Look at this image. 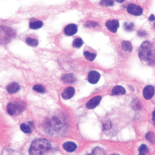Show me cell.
<instances>
[{
  "instance_id": "cell-1",
  "label": "cell",
  "mask_w": 155,
  "mask_h": 155,
  "mask_svg": "<svg viewBox=\"0 0 155 155\" xmlns=\"http://www.w3.org/2000/svg\"><path fill=\"white\" fill-rule=\"evenodd\" d=\"M138 56L142 62L155 63V49L152 44L148 41L143 42L140 46Z\"/></svg>"
},
{
  "instance_id": "cell-2",
  "label": "cell",
  "mask_w": 155,
  "mask_h": 155,
  "mask_svg": "<svg viewBox=\"0 0 155 155\" xmlns=\"http://www.w3.org/2000/svg\"><path fill=\"white\" fill-rule=\"evenodd\" d=\"M51 148V144L44 139H36L32 143L29 149L30 155H43Z\"/></svg>"
},
{
  "instance_id": "cell-3",
  "label": "cell",
  "mask_w": 155,
  "mask_h": 155,
  "mask_svg": "<svg viewBox=\"0 0 155 155\" xmlns=\"http://www.w3.org/2000/svg\"><path fill=\"white\" fill-rule=\"evenodd\" d=\"M127 11L130 15L137 16L141 15L143 12L141 7L133 4L129 5L127 8Z\"/></svg>"
},
{
  "instance_id": "cell-4",
  "label": "cell",
  "mask_w": 155,
  "mask_h": 155,
  "mask_svg": "<svg viewBox=\"0 0 155 155\" xmlns=\"http://www.w3.org/2000/svg\"><path fill=\"white\" fill-rule=\"evenodd\" d=\"M106 26L110 31L113 33H115L117 32L119 27V23L118 20L114 19L107 22Z\"/></svg>"
},
{
  "instance_id": "cell-5",
  "label": "cell",
  "mask_w": 155,
  "mask_h": 155,
  "mask_svg": "<svg viewBox=\"0 0 155 155\" xmlns=\"http://www.w3.org/2000/svg\"><path fill=\"white\" fill-rule=\"evenodd\" d=\"M100 74L96 71H92L89 72L88 76V80L90 84H95L99 81Z\"/></svg>"
},
{
  "instance_id": "cell-6",
  "label": "cell",
  "mask_w": 155,
  "mask_h": 155,
  "mask_svg": "<svg viewBox=\"0 0 155 155\" xmlns=\"http://www.w3.org/2000/svg\"><path fill=\"white\" fill-rule=\"evenodd\" d=\"M154 88L153 86L149 85L145 87L143 90V95L145 99H151L154 95Z\"/></svg>"
},
{
  "instance_id": "cell-7",
  "label": "cell",
  "mask_w": 155,
  "mask_h": 155,
  "mask_svg": "<svg viewBox=\"0 0 155 155\" xmlns=\"http://www.w3.org/2000/svg\"><path fill=\"white\" fill-rule=\"evenodd\" d=\"M7 108L8 114L12 116L15 115L17 110L20 111L22 109L20 105H17L11 102L8 103Z\"/></svg>"
},
{
  "instance_id": "cell-8",
  "label": "cell",
  "mask_w": 155,
  "mask_h": 155,
  "mask_svg": "<svg viewBox=\"0 0 155 155\" xmlns=\"http://www.w3.org/2000/svg\"><path fill=\"white\" fill-rule=\"evenodd\" d=\"M102 97L97 96L92 98L87 103L86 106L88 109H93L99 105L102 100Z\"/></svg>"
},
{
  "instance_id": "cell-9",
  "label": "cell",
  "mask_w": 155,
  "mask_h": 155,
  "mask_svg": "<svg viewBox=\"0 0 155 155\" xmlns=\"http://www.w3.org/2000/svg\"><path fill=\"white\" fill-rule=\"evenodd\" d=\"M78 27L75 24H70L66 26L64 29L65 34L69 36L76 34L78 31Z\"/></svg>"
},
{
  "instance_id": "cell-10",
  "label": "cell",
  "mask_w": 155,
  "mask_h": 155,
  "mask_svg": "<svg viewBox=\"0 0 155 155\" xmlns=\"http://www.w3.org/2000/svg\"><path fill=\"white\" fill-rule=\"evenodd\" d=\"M75 91L74 88L69 87L66 88L62 94V97L66 100L71 99L74 95Z\"/></svg>"
},
{
  "instance_id": "cell-11",
  "label": "cell",
  "mask_w": 155,
  "mask_h": 155,
  "mask_svg": "<svg viewBox=\"0 0 155 155\" xmlns=\"http://www.w3.org/2000/svg\"><path fill=\"white\" fill-rule=\"evenodd\" d=\"M20 89L19 84L16 82H13L9 84L6 87L7 91L11 94L17 92Z\"/></svg>"
},
{
  "instance_id": "cell-12",
  "label": "cell",
  "mask_w": 155,
  "mask_h": 155,
  "mask_svg": "<svg viewBox=\"0 0 155 155\" xmlns=\"http://www.w3.org/2000/svg\"><path fill=\"white\" fill-rule=\"evenodd\" d=\"M62 81L66 83H72L76 82V78L75 75L72 73L66 74L61 77Z\"/></svg>"
},
{
  "instance_id": "cell-13",
  "label": "cell",
  "mask_w": 155,
  "mask_h": 155,
  "mask_svg": "<svg viewBox=\"0 0 155 155\" xmlns=\"http://www.w3.org/2000/svg\"><path fill=\"white\" fill-rule=\"evenodd\" d=\"M63 147L65 151L69 152H73L77 148V145L72 142H67L65 143L63 145Z\"/></svg>"
},
{
  "instance_id": "cell-14",
  "label": "cell",
  "mask_w": 155,
  "mask_h": 155,
  "mask_svg": "<svg viewBox=\"0 0 155 155\" xmlns=\"http://www.w3.org/2000/svg\"><path fill=\"white\" fill-rule=\"evenodd\" d=\"M25 40L28 44L32 46H36L39 44V41L36 37L32 35L27 36Z\"/></svg>"
},
{
  "instance_id": "cell-15",
  "label": "cell",
  "mask_w": 155,
  "mask_h": 155,
  "mask_svg": "<svg viewBox=\"0 0 155 155\" xmlns=\"http://www.w3.org/2000/svg\"><path fill=\"white\" fill-rule=\"evenodd\" d=\"M125 89L123 86H115L113 88L111 93L113 95H117L119 94L125 95L126 93Z\"/></svg>"
},
{
  "instance_id": "cell-16",
  "label": "cell",
  "mask_w": 155,
  "mask_h": 155,
  "mask_svg": "<svg viewBox=\"0 0 155 155\" xmlns=\"http://www.w3.org/2000/svg\"><path fill=\"white\" fill-rule=\"evenodd\" d=\"M43 25V23L41 21L38 20L30 22L29 26L31 29L37 30L41 28Z\"/></svg>"
},
{
  "instance_id": "cell-17",
  "label": "cell",
  "mask_w": 155,
  "mask_h": 155,
  "mask_svg": "<svg viewBox=\"0 0 155 155\" xmlns=\"http://www.w3.org/2000/svg\"><path fill=\"white\" fill-rule=\"evenodd\" d=\"M84 55L85 58L90 61H92L96 58V53L93 52H90L88 51H84Z\"/></svg>"
},
{
  "instance_id": "cell-18",
  "label": "cell",
  "mask_w": 155,
  "mask_h": 155,
  "mask_svg": "<svg viewBox=\"0 0 155 155\" xmlns=\"http://www.w3.org/2000/svg\"><path fill=\"white\" fill-rule=\"evenodd\" d=\"M122 46L123 50L125 51L131 52L133 50L132 45L129 41H123L122 43Z\"/></svg>"
},
{
  "instance_id": "cell-19",
  "label": "cell",
  "mask_w": 155,
  "mask_h": 155,
  "mask_svg": "<svg viewBox=\"0 0 155 155\" xmlns=\"http://www.w3.org/2000/svg\"><path fill=\"white\" fill-rule=\"evenodd\" d=\"M32 89L36 92L41 93H44L46 91L45 88L41 84H36L33 87Z\"/></svg>"
},
{
  "instance_id": "cell-20",
  "label": "cell",
  "mask_w": 155,
  "mask_h": 155,
  "mask_svg": "<svg viewBox=\"0 0 155 155\" xmlns=\"http://www.w3.org/2000/svg\"><path fill=\"white\" fill-rule=\"evenodd\" d=\"M83 44L82 39L81 38H77L75 39L73 42V45L74 47L79 48L81 47Z\"/></svg>"
},
{
  "instance_id": "cell-21",
  "label": "cell",
  "mask_w": 155,
  "mask_h": 155,
  "mask_svg": "<svg viewBox=\"0 0 155 155\" xmlns=\"http://www.w3.org/2000/svg\"><path fill=\"white\" fill-rule=\"evenodd\" d=\"M20 128L23 132L26 134H30L32 133L31 128L29 125H26L25 124H22L20 125Z\"/></svg>"
},
{
  "instance_id": "cell-22",
  "label": "cell",
  "mask_w": 155,
  "mask_h": 155,
  "mask_svg": "<svg viewBox=\"0 0 155 155\" xmlns=\"http://www.w3.org/2000/svg\"><path fill=\"white\" fill-rule=\"evenodd\" d=\"M139 151V155H146L148 152V149L146 145L142 144L140 147Z\"/></svg>"
},
{
  "instance_id": "cell-23",
  "label": "cell",
  "mask_w": 155,
  "mask_h": 155,
  "mask_svg": "<svg viewBox=\"0 0 155 155\" xmlns=\"http://www.w3.org/2000/svg\"><path fill=\"white\" fill-rule=\"evenodd\" d=\"M87 155H104V152L101 148L96 147L93 150L91 153Z\"/></svg>"
},
{
  "instance_id": "cell-24",
  "label": "cell",
  "mask_w": 155,
  "mask_h": 155,
  "mask_svg": "<svg viewBox=\"0 0 155 155\" xmlns=\"http://www.w3.org/2000/svg\"><path fill=\"white\" fill-rule=\"evenodd\" d=\"M145 137L150 142L155 143V135L153 133L151 132L148 133L145 135Z\"/></svg>"
},
{
  "instance_id": "cell-25",
  "label": "cell",
  "mask_w": 155,
  "mask_h": 155,
  "mask_svg": "<svg viewBox=\"0 0 155 155\" xmlns=\"http://www.w3.org/2000/svg\"><path fill=\"white\" fill-rule=\"evenodd\" d=\"M103 127L104 129L106 131L110 130L112 127L111 121L107 120L104 122L103 124Z\"/></svg>"
},
{
  "instance_id": "cell-26",
  "label": "cell",
  "mask_w": 155,
  "mask_h": 155,
  "mask_svg": "<svg viewBox=\"0 0 155 155\" xmlns=\"http://www.w3.org/2000/svg\"><path fill=\"white\" fill-rule=\"evenodd\" d=\"M114 4L113 1H102L100 2L101 5L103 6H111L113 5Z\"/></svg>"
},
{
  "instance_id": "cell-27",
  "label": "cell",
  "mask_w": 155,
  "mask_h": 155,
  "mask_svg": "<svg viewBox=\"0 0 155 155\" xmlns=\"http://www.w3.org/2000/svg\"><path fill=\"white\" fill-rule=\"evenodd\" d=\"M132 106L133 108L135 110H139L141 108L139 102L136 100L133 102Z\"/></svg>"
},
{
  "instance_id": "cell-28",
  "label": "cell",
  "mask_w": 155,
  "mask_h": 155,
  "mask_svg": "<svg viewBox=\"0 0 155 155\" xmlns=\"http://www.w3.org/2000/svg\"><path fill=\"white\" fill-rule=\"evenodd\" d=\"M124 26L125 29L126 30L131 31L133 29L134 25L133 23H131L129 24L128 25L127 23L125 22L124 24Z\"/></svg>"
},
{
  "instance_id": "cell-29",
  "label": "cell",
  "mask_w": 155,
  "mask_h": 155,
  "mask_svg": "<svg viewBox=\"0 0 155 155\" xmlns=\"http://www.w3.org/2000/svg\"><path fill=\"white\" fill-rule=\"evenodd\" d=\"M137 34L139 36L142 37L146 36L147 34L146 32L143 30H140L138 31Z\"/></svg>"
},
{
  "instance_id": "cell-30",
  "label": "cell",
  "mask_w": 155,
  "mask_h": 155,
  "mask_svg": "<svg viewBox=\"0 0 155 155\" xmlns=\"http://www.w3.org/2000/svg\"><path fill=\"white\" fill-rule=\"evenodd\" d=\"M28 124H29V125L30 127L33 129H34L35 128V125L33 122L32 121H29L28 123Z\"/></svg>"
},
{
  "instance_id": "cell-31",
  "label": "cell",
  "mask_w": 155,
  "mask_h": 155,
  "mask_svg": "<svg viewBox=\"0 0 155 155\" xmlns=\"http://www.w3.org/2000/svg\"><path fill=\"white\" fill-rule=\"evenodd\" d=\"M155 17L153 15H151L148 18V20L150 21H153L154 20Z\"/></svg>"
},
{
  "instance_id": "cell-32",
  "label": "cell",
  "mask_w": 155,
  "mask_h": 155,
  "mask_svg": "<svg viewBox=\"0 0 155 155\" xmlns=\"http://www.w3.org/2000/svg\"><path fill=\"white\" fill-rule=\"evenodd\" d=\"M152 120L155 125V110L152 113Z\"/></svg>"
},
{
  "instance_id": "cell-33",
  "label": "cell",
  "mask_w": 155,
  "mask_h": 155,
  "mask_svg": "<svg viewBox=\"0 0 155 155\" xmlns=\"http://www.w3.org/2000/svg\"><path fill=\"white\" fill-rule=\"evenodd\" d=\"M116 1L117 2L119 3H123L124 1H121V0H118V1Z\"/></svg>"
},
{
  "instance_id": "cell-34",
  "label": "cell",
  "mask_w": 155,
  "mask_h": 155,
  "mask_svg": "<svg viewBox=\"0 0 155 155\" xmlns=\"http://www.w3.org/2000/svg\"><path fill=\"white\" fill-rule=\"evenodd\" d=\"M111 155H120L119 154H111Z\"/></svg>"
},
{
  "instance_id": "cell-35",
  "label": "cell",
  "mask_w": 155,
  "mask_h": 155,
  "mask_svg": "<svg viewBox=\"0 0 155 155\" xmlns=\"http://www.w3.org/2000/svg\"><path fill=\"white\" fill-rule=\"evenodd\" d=\"M154 26L155 27V22H154Z\"/></svg>"
}]
</instances>
